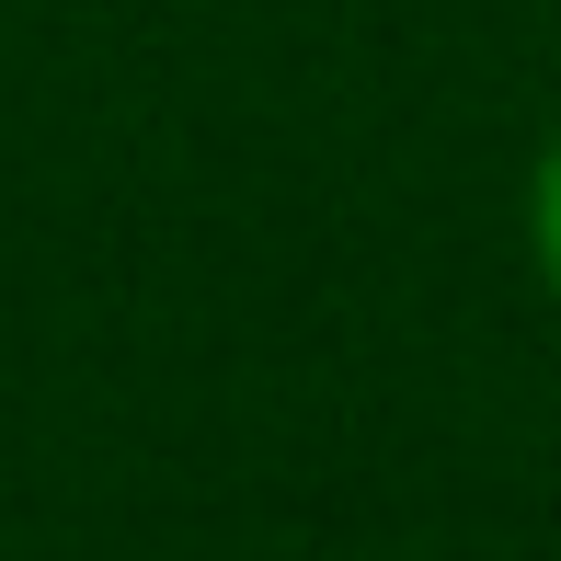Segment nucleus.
Listing matches in <instances>:
<instances>
[{
    "label": "nucleus",
    "mask_w": 561,
    "mask_h": 561,
    "mask_svg": "<svg viewBox=\"0 0 561 561\" xmlns=\"http://www.w3.org/2000/svg\"><path fill=\"white\" fill-rule=\"evenodd\" d=\"M527 252H539V287L561 298V138L539 149V172H527Z\"/></svg>",
    "instance_id": "1"
}]
</instances>
